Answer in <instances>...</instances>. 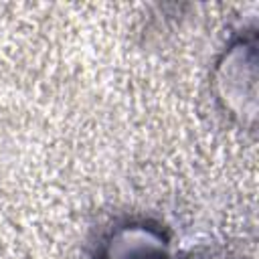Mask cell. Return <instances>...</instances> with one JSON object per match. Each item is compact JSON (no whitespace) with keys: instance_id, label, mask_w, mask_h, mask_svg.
I'll use <instances>...</instances> for the list:
<instances>
[{"instance_id":"obj_1","label":"cell","mask_w":259,"mask_h":259,"mask_svg":"<svg viewBox=\"0 0 259 259\" xmlns=\"http://www.w3.org/2000/svg\"><path fill=\"white\" fill-rule=\"evenodd\" d=\"M105 259H130V253H127V247H111V251L107 253ZM146 259H168V253L164 249H160L158 245H152L150 251L146 253Z\"/></svg>"}]
</instances>
